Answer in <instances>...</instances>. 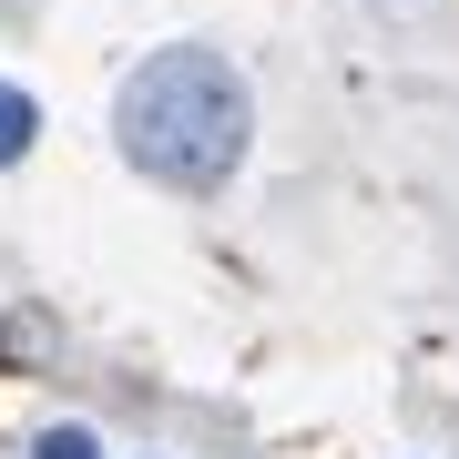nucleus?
<instances>
[{
    "instance_id": "f03ea898",
    "label": "nucleus",
    "mask_w": 459,
    "mask_h": 459,
    "mask_svg": "<svg viewBox=\"0 0 459 459\" xmlns=\"http://www.w3.org/2000/svg\"><path fill=\"white\" fill-rule=\"evenodd\" d=\"M31 133H41L31 92H21V82H0V164H21V153H31Z\"/></svg>"
},
{
    "instance_id": "f257e3e1",
    "label": "nucleus",
    "mask_w": 459,
    "mask_h": 459,
    "mask_svg": "<svg viewBox=\"0 0 459 459\" xmlns=\"http://www.w3.org/2000/svg\"><path fill=\"white\" fill-rule=\"evenodd\" d=\"M113 143H123L133 174L174 184V195H214V184L246 164V143H255V92H246V72L225 51L174 41V51H153L123 82Z\"/></svg>"
},
{
    "instance_id": "7ed1b4c3",
    "label": "nucleus",
    "mask_w": 459,
    "mask_h": 459,
    "mask_svg": "<svg viewBox=\"0 0 459 459\" xmlns=\"http://www.w3.org/2000/svg\"><path fill=\"white\" fill-rule=\"evenodd\" d=\"M31 459H102V439H92V429H51Z\"/></svg>"
}]
</instances>
